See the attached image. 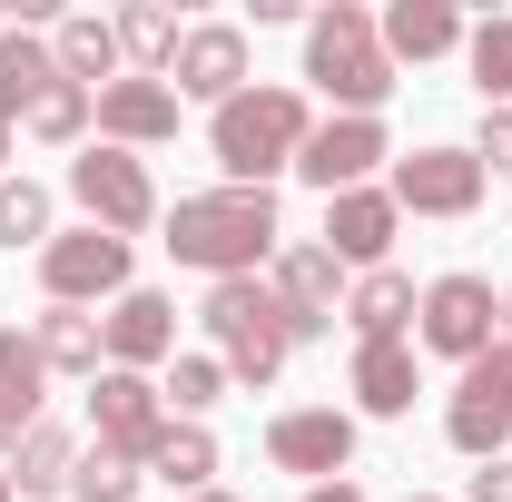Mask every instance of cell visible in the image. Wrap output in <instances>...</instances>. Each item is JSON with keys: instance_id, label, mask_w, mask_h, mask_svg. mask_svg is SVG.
Instances as JSON below:
<instances>
[{"instance_id": "cell-4", "label": "cell", "mask_w": 512, "mask_h": 502, "mask_svg": "<svg viewBox=\"0 0 512 502\" xmlns=\"http://www.w3.org/2000/svg\"><path fill=\"white\" fill-rule=\"evenodd\" d=\"M207 335H217L227 384H276V365L296 355V325H286V306H276V286H256V276L207 286Z\"/></svg>"}, {"instance_id": "cell-19", "label": "cell", "mask_w": 512, "mask_h": 502, "mask_svg": "<svg viewBox=\"0 0 512 502\" xmlns=\"http://www.w3.org/2000/svg\"><path fill=\"white\" fill-rule=\"evenodd\" d=\"M50 60H60V79H79V89H119V79H128V60H119V20H99V10L50 20Z\"/></svg>"}, {"instance_id": "cell-36", "label": "cell", "mask_w": 512, "mask_h": 502, "mask_svg": "<svg viewBox=\"0 0 512 502\" xmlns=\"http://www.w3.org/2000/svg\"><path fill=\"white\" fill-rule=\"evenodd\" d=\"M0 168H10V128H0Z\"/></svg>"}, {"instance_id": "cell-11", "label": "cell", "mask_w": 512, "mask_h": 502, "mask_svg": "<svg viewBox=\"0 0 512 502\" xmlns=\"http://www.w3.org/2000/svg\"><path fill=\"white\" fill-rule=\"evenodd\" d=\"M266 463H276V473H306V483H335V473L355 463V414H345V404H296V414H276V424H266Z\"/></svg>"}, {"instance_id": "cell-10", "label": "cell", "mask_w": 512, "mask_h": 502, "mask_svg": "<svg viewBox=\"0 0 512 502\" xmlns=\"http://www.w3.org/2000/svg\"><path fill=\"white\" fill-rule=\"evenodd\" d=\"M89 434L109 453H128V463H148V443L168 434V394L148 375H128V365H99L89 375Z\"/></svg>"}, {"instance_id": "cell-18", "label": "cell", "mask_w": 512, "mask_h": 502, "mask_svg": "<svg viewBox=\"0 0 512 502\" xmlns=\"http://www.w3.org/2000/svg\"><path fill=\"white\" fill-rule=\"evenodd\" d=\"M345 394H355V414H375V424L414 414V394H424L414 345H404V335H394V345H355V375H345Z\"/></svg>"}, {"instance_id": "cell-21", "label": "cell", "mask_w": 512, "mask_h": 502, "mask_svg": "<svg viewBox=\"0 0 512 502\" xmlns=\"http://www.w3.org/2000/svg\"><path fill=\"white\" fill-rule=\"evenodd\" d=\"M375 30H384V60H394V69H404V60L424 69V60H444V50H463V20H453L444 0H394Z\"/></svg>"}, {"instance_id": "cell-37", "label": "cell", "mask_w": 512, "mask_h": 502, "mask_svg": "<svg viewBox=\"0 0 512 502\" xmlns=\"http://www.w3.org/2000/svg\"><path fill=\"white\" fill-rule=\"evenodd\" d=\"M0 502H20V493H10V473H0Z\"/></svg>"}, {"instance_id": "cell-17", "label": "cell", "mask_w": 512, "mask_h": 502, "mask_svg": "<svg viewBox=\"0 0 512 502\" xmlns=\"http://www.w3.org/2000/svg\"><path fill=\"white\" fill-rule=\"evenodd\" d=\"M158 138H178V89L168 79H119V89H99V148H158Z\"/></svg>"}, {"instance_id": "cell-26", "label": "cell", "mask_w": 512, "mask_h": 502, "mask_svg": "<svg viewBox=\"0 0 512 502\" xmlns=\"http://www.w3.org/2000/svg\"><path fill=\"white\" fill-rule=\"evenodd\" d=\"M60 79V60H50V40L40 30H0V128L30 119V99Z\"/></svg>"}, {"instance_id": "cell-24", "label": "cell", "mask_w": 512, "mask_h": 502, "mask_svg": "<svg viewBox=\"0 0 512 502\" xmlns=\"http://www.w3.org/2000/svg\"><path fill=\"white\" fill-rule=\"evenodd\" d=\"M148 473H158L168 493H188V502H197V493H217V434L168 414V434L148 443Z\"/></svg>"}, {"instance_id": "cell-16", "label": "cell", "mask_w": 512, "mask_h": 502, "mask_svg": "<svg viewBox=\"0 0 512 502\" xmlns=\"http://www.w3.org/2000/svg\"><path fill=\"white\" fill-rule=\"evenodd\" d=\"M99 335H109V365L148 375V365H168V355H178V306H168L158 286H128L119 306L99 315Z\"/></svg>"}, {"instance_id": "cell-28", "label": "cell", "mask_w": 512, "mask_h": 502, "mask_svg": "<svg viewBox=\"0 0 512 502\" xmlns=\"http://www.w3.org/2000/svg\"><path fill=\"white\" fill-rule=\"evenodd\" d=\"M89 119H99V89H79V79H50V89H40V99H30V138H40V148H69V138H89Z\"/></svg>"}, {"instance_id": "cell-33", "label": "cell", "mask_w": 512, "mask_h": 502, "mask_svg": "<svg viewBox=\"0 0 512 502\" xmlns=\"http://www.w3.org/2000/svg\"><path fill=\"white\" fill-rule=\"evenodd\" d=\"M473 158H483V178L512 168V109H483V138H473Z\"/></svg>"}, {"instance_id": "cell-39", "label": "cell", "mask_w": 512, "mask_h": 502, "mask_svg": "<svg viewBox=\"0 0 512 502\" xmlns=\"http://www.w3.org/2000/svg\"><path fill=\"white\" fill-rule=\"evenodd\" d=\"M503 335H512V296H503Z\"/></svg>"}, {"instance_id": "cell-27", "label": "cell", "mask_w": 512, "mask_h": 502, "mask_svg": "<svg viewBox=\"0 0 512 502\" xmlns=\"http://www.w3.org/2000/svg\"><path fill=\"white\" fill-rule=\"evenodd\" d=\"M178 10H158V0H138V10H119V60L138 69V79H168V60H178Z\"/></svg>"}, {"instance_id": "cell-31", "label": "cell", "mask_w": 512, "mask_h": 502, "mask_svg": "<svg viewBox=\"0 0 512 502\" xmlns=\"http://www.w3.org/2000/svg\"><path fill=\"white\" fill-rule=\"evenodd\" d=\"M0 247H50V188H30V178H0Z\"/></svg>"}, {"instance_id": "cell-3", "label": "cell", "mask_w": 512, "mask_h": 502, "mask_svg": "<svg viewBox=\"0 0 512 502\" xmlns=\"http://www.w3.org/2000/svg\"><path fill=\"white\" fill-rule=\"evenodd\" d=\"M306 79H316L345 119H375L384 99H394V60H384L375 10H355V0L316 10V20H306Z\"/></svg>"}, {"instance_id": "cell-22", "label": "cell", "mask_w": 512, "mask_h": 502, "mask_svg": "<svg viewBox=\"0 0 512 502\" xmlns=\"http://www.w3.org/2000/svg\"><path fill=\"white\" fill-rule=\"evenodd\" d=\"M30 345H40L50 375H79V384L109 365V335H99V315H89V306H50L40 325H30Z\"/></svg>"}, {"instance_id": "cell-12", "label": "cell", "mask_w": 512, "mask_h": 502, "mask_svg": "<svg viewBox=\"0 0 512 502\" xmlns=\"http://www.w3.org/2000/svg\"><path fill=\"white\" fill-rule=\"evenodd\" d=\"M384 158H394L384 119H325V128H306V148H296V178L325 188V197H345V188H365Z\"/></svg>"}, {"instance_id": "cell-8", "label": "cell", "mask_w": 512, "mask_h": 502, "mask_svg": "<svg viewBox=\"0 0 512 502\" xmlns=\"http://www.w3.org/2000/svg\"><path fill=\"white\" fill-rule=\"evenodd\" d=\"M40 286H50V306H119L128 296V237H109V227H69V237H50L40 247Z\"/></svg>"}, {"instance_id": "cell-29", "label": "cell", "mask_w": 512, "mask_h": 502, "mask_svg": "<svg viewBox=\"0 0 512 502\" xmlns=\"http://www.w3.org/2000/svg\"><path fill=\"white\" fill-rule=\"evenodd\" d=\"M463 60H473L483 109H512V10H503V20H483V30H463Z\"/></svg>"}, {"instance_id": "cell-34", "label": "cell", "mask_w": 512, "mask_h": 502, "mask_svg": "<svg viewBox=\"0 0 512 502\" xmlns=\"http://www.w3.org/2000/svg\"><path fill=\"white\" fill-rule=\"evenodd\" d=\"M473 502H512V453H493V463L473 473Z\"/></svg>"}, {"instance_id": "cell-40", "label": "cell", "mask_w": 512, "mask_h": 502, "mask_svg": "<svg viewBox=\"0 0 512 502\" xmlns=\"http://www.w3.org/2000/svg\"><path fill=\"white\" fill-rule=\"evenodd\" d=\"M0 443H20V434H10V424H0Z\"/></svg>"}, {"instance_id": "cell-1", "label": "cell", "mask_w": 512, "mask_h": 502, "mask_svg": "<svg viewBox=\"0 0 512 502\" xmlns=\"http://www.w3.org/2000/svg\"><path fill=\"white\" fill-rule=\"evenodd\" d=\"M276 197L266 188H197L168 207V256L197 266L207 286H227V276H256L266 256H276Z\"/></svg>"}, {"instance_id": "cell-25", "label": "cell", "mask_w": 512, "mask_h": 502, "mask_svg": "<svg viewBox=\"0 0 512 502\" xmlns=\"http://www.w3.org/2000/svg\"><path fill=\"white\" fill-rule=\"evenodd\" d=\"M40 404H50V365H40V345H30L20 325H0V424H10V434H30V424H40Z\"/></svg>"}, {"instance_id": "cell-14", "label": "cell", "mask_w": 512, "mask_h": 502, "mask_svg": "<svg viewBox=\"0 0 512 502\" xmlns=\"http://www.w3.org/2000/svg\"><path fill=\"white\" fill-rule=\"evenodd\" d=\"M394 227H404V207L384 188H345V197H325V237L316 247L335 256V266H355V276H375L384 247H394Z\"/></svg>"}, {"instance_id": "cell-13", "label": "cell", "mask_w": 512, "mask_h": 502, "mask_svg": "<svg viewBox=\"0 0 512 502\" xmlns=\"http://www.w3.org/2000/svg\"><path fill=\"white\" fill-rule=\"evenodd\" d=\"M168 79H178V99L227 109V99L247 89V30H237V20H197L188 40H178V60H168Z\"/></svg>"}, {"instance_id": "cell-30", "label": "cell", "mask_w": 512, "mask_h": 502, "mask_svg": "<svg viewBox=\"0 0 512 502\" xmlns=\"http://www.w3.org/2000/svg\"><path fill=\"white\" fill-rule=\"evenodd\" d=\"M148 483V463H128V453H109V443H89L79 463H69V502H128Z\"/></svg>"}, {"instance_id": "cell-41", "label": "cell", "mask_w": 512, "mask_h": 502, "mask_svg": "<svg viewBox=\"0 0 512 502\" xmlns=\"http://www.w3.org/2000/svg\"><path fill=\"white\" fill-rule=\"evenodd\" d=\"M404 502H434V493H404Z\"/></svg>"}, {"instance_id": "cell-5", "label": "cell", "mask_w": 512, "mask_h": 502, "mask_svg": "<svg viewBox=\"0 0 512 502\" xmlns=\"http://www.w3.org/2000/svg\"><path fill=\"white\" fill-rule=\"evenodd\" d=\"M414 345H424V355H453V365L493 355V345H503V296H493V276H473V266L434 276V286L414 296Z\"/></svg>"}, {"instance_id": "cell-32", "label": "cell", "mask_w": 512, "mask_h": 502, "mask_svg": "<svg viewBox=\"0 0 512 502\" xmlns=\"http://www.w3.org/2000/svg\"><path fill=\"white\" fill-rule=\"evenodd\" d=\"M158 394L178 404V424H197V414L227 394V365H217V355H168V384H158Z\"/></svg>"}, {"instance_id": "cell-38", "label": "cell", "mask_w": 512, "mask_h": 502, "mask_svg": "<svg viewBox=\"0 0 512 502\" xmlns=\"http://www.w3.org/2000/svg\"><path fill=\"white\" fill-rule=\"evenodd\" d=\"M197 502H237V493H197Z\"/></svg>"}, {"instance_id": "cell-9", "label": "cell", "mask_w": 512, "mask_h": 502, "mask_svg": "<svg viewBox=\"0 0 512 502\" xmlns=\"http://www.w3.org/2000/svg\"><path fill=\"white\" fill-rule=\"evenodd\" d=\"M384 197L404 217H473L483 207V158L473 148H414V158H394Z\"/></svg>"}, {"instance_id": "cell-20", "label": "cell", "mask_w": 512, "mask_h": 502, "mask_svg": "<svg viewBox=\"0 0 512 502\" xmlns=\"http://www.w3.org/2000/svg\"><path fill=\"white\" fill-rule=\"evenodd\" d=\"M345 325H355V345H394V335L414 325V276H404V266L355 276V286H345Z\"/></svg>"}, {"instance_id": "cell-35", "label": "cell", "mask_w": 512, "mask_h": 502, "mask_svg": "<svg viewBox=\"0 0 512 502\" xmlns=\"http://www.w3.org/2000/svg\"><path fill=\"white\" fill-rule=\"evenodd\" d=\"M296 502H365V493H355V483H306Z\"/></svg>"}, {"instance_id": "cell-2", "label": "cell", "mask_w": 512, "mask_h": 502, "mask_svg": "<svg viewBox=\"0 0 512 502\" xmlns=\"http://www.w3.org/2000/svg\"><path fill=\"white\" fill-rule=\"evenodd\" d=\"M306 89H286V79H266V89H237L217 119H207V148H217V168H227V188H266L276 168H296V148H306Z\"/></svg>"}, {"instance_id": "cell-23", "label": "cell", "mask_w": 512, "mask_h": 502, "mask_svg": "<svg viewBox=\"0 0 512 502\" xmlns=\"http://www.w3.org/2000/svg\"><path fill=\"white\" fill-rule=\"evenodd\" d=\"M69 463H79V443H69L60 424H30V434L10 443L0 473H10V493H20V502H50V493H69Z\"/></svg>"}, {"instance_id": "cell-6", "label": "cell", "mask_w": 512, "mask_h": 502, "mask_svg": "<svg viewBox=\"0 0 512 502\" xmlns=\"http://www.w3.org/2000/svg\"><path fill=\"white\" fill-rule=\"evenodd\" d=\"M69 197H79V217L109 227V237H138V227L158 217V178H148V158H128V148H79V158H69Z\"/></svg>"}, {"instance_id": "cell-7", "label": "cell", "mask_w": 512, "mask_h": 502, "mask_svg": "<svg viewBox=\"0 0 512 502\" xmlns=\"http://www.w3.org/2000/svg\"><path fill=\"white\" fill-rule=\"evenodd\" d=\"M444 434H453V453H473V463H493L512 443V335L493 355L463 365V384H453V404H444Z\"/></svg>"}, {"instance_id": "cell-15", "label": "cell", "mask_w": 512, "mask_h": 502, "mask_svg": "<svg viewBox=\"0 0 512 502\" xmlns=\"http://www.w3.org/2000/svg\"><path fill=\"white\" fill-rule=\"evenodd\" d=\"M276 306L296 325V345H316L325 325L345 315V266L325 247H276Z\"/></svg>"}]
</instances>
